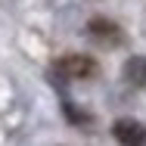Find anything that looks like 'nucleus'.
I'll return each instance as SVG.
<instances>
[{"label":"nucleus","mask_w":146,"mask_h":146,"mask_svg":"<svg viewBox=\"0 0 146 146\" xmlns=\"http://www.w3.org/2000/svg\"><path fill=\"white\" fill-rule=\"evenodd\" d=\"M112 137L121 146H146V124L134 121V118H121L112 124Z\"/></svg>","instance_id":"f257e3e1"},{"label":"nucleus","mask_w":146,"mask_h":146,"mask_svg":"<svg viewBox=\"0 0 146 146\" xmlns=\"http://www.w3.org/2000/svg\"><path fill=\"white\" fill-rule=\"evenodd\" d=\"M59 72H62V75H68V78H90V75L96 72V62H93L90 56L75 53V56L59 59Z\"/></svg>","instance_id":"f03ea898"},{"label":"nucleus","mask_w":146,"mask_h":146,"mask_svg":"<svg viewBox=\"0 0 146 146\" xmlns=\"http://www.w3.org/2000/svg\"><path fill=\"white\" fill-rule=\"evenodd\" d=\"M87 31L93 34V40H100L103 47H115L118 40H121V28H118L115 22H109V19H90Z\"/></svg>","instance_id":"7ed1b4c3"},{"label":"nucleus","mask_w":146,"mask_h":146,"mask_svg":"<svg viewBox=\"0 0 146 146\" xmlns=\"http://www.w3.org/2000/svg\"><path fill=\"white\" fill-rule=\"evenodd\" d=\"M124 78L134 87H146V56H131L124 65Z\"/></svg>","instance_id":"20e7f679"}]
</instances>
